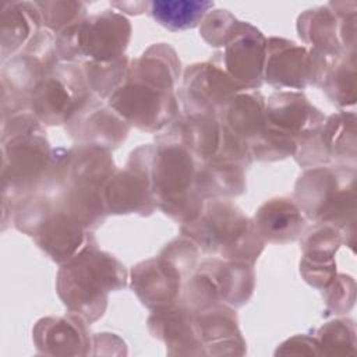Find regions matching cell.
<instances>
[{
	"label": "cell",
	"mask_w": 357,
	"mask_h": 357,
	"mask_svg": "<svg viewBox=\"0 0 357 357\" xmlns=\"http://www.w3.org/2000/svg\"><path fill=\"white\" fill-rule=\"evenodd\" d=\"M91 95L81 64L60 61L33 88L29 110L45 126H66Z\"/></svg>",
	"instance_id": "7c38bea8"
},
{
	"label": "cell",
	"mask_w": 357,
	"mask_h": 357,
	"mask_svg": "<svg viewBox=\"0 0 357 357\" xmlns=\"http://www.w3.org/2000/svg\"><path fill=\"white\" fill-rule=\"evenodd\" d=\"M116 170L117 167L110 151L95 145L75 144L68 148L64 184L70 183L105 188V184Z\"/></svg>",
	"instance_id": "f546056e"
},
{
	"label": "cell",
	"mask_w": 357,
	"mask_h": 357,
	"mask_svg": "<svg viewBox=\"0 0 357 357\" xmlns=\"http://www.w3.org/2000/svg\"><path fill=\"white\" fill-rule=\"evenodd\" d=\"M181 63L169 43H153L130 61L124 82L106 100L131 127L159 134L181 113Z\"/></svg>",
	"instance_id": "6da1fadb"
},
{
	"label": "cell",
	"mask_w": 357,
	"mask_h": 357,
	"mask_svg": "<svg viewBox=\"0 0 357 357\" xmlns=\"http://www.w3.org/2000/svg\"><path fill=\"white\" fill-rule=\"evenodd\" d=\"M250 151L252 160L278 162L296 155L297 141L266 126L265 131L250 144Z\"/></svg>",
	"instance_id": "d590c367"
},
{
	"label": "cell",
	"mask_w": 357,
	"mask_h": 357,
	"mask_svg": "<svg viewBox=\"0 0 357 357\" xmlns=\"http://www.w3.org/2000/svg\"><path fill=\"white\" fill-rule=\"evenodd\" d=\"M88 322L78 314L43 317L32 329V339L39 354L86 356L91 354L92 335Z\"/></svg>",
	"instance_id": "ffe728a7"
},
{
	"label": "cell",
	"mask_w": 357,
	"mask_h": 357,
	"mask_svg": "<svg viewBox=\"0 0 357 357\" xmlns=\"http://www.w3.org/2000/svg\"><path fill=\"white\" fill-rule=\"evenodd\" d=\"M266 126L290 135L297 144L318 130L325 114L300 91H278L266 99Z\"/></svg>",
	"instance_id": "44dd1931"
},
{
	"label": "cell",
	"mask_w": 357,
	"mask_h": 357,
	"mask_svg": "<svg viewBox=\"0 0 357 357\" xmlns=\"http://www.w3.org/2000/svg\"><path fill=\"white\" fill-rule=\"evenodd\" d=\"M199 248L180 234L167 243L156 257L141 261L130 271V287L142 305L151 311L176 304L184 282L195 271Z\"/></svg>",
	"instance_id": "52a82bcc"
},
{
	"label": "cell",
	"mask_w": 357,
	"mask_h": 357,
	"mask_svg": "<svg viewBox=\"0 0 357 357\" xmlns=\"http://www.w3.org/2000/svg\"><path fill=\"white\" fill-rule=\"evenodd\" d=\"M318 354L354 356L356 354V324L350 318H335L321 328L312 331Z\"/></svg>",
	"instance_id": "836d02e7"
},
{
	"label": "cell",
	"mask_w": 357,
	"mask_h": 357,
	"mask_svg": "<svg viewBox=\"0 0 357 357\" xmlns=\"http://www.w3.org/2000/svg\"><path fill=\"white\" fill-rule=\"evenodd\" d=\"M148 329L155 339L165 343L170 356H205L195 326V311L180 301L152 310Z\"/></svg>",
	"instance_id": "7402d4cb"
},
{
	"label": "cell",
	"mask_w": 357,
	"mask_h": 357,
	"mask_svg": "<svg viewBox=\"0 0 357 357\" xmlns=\"http://www.w3.org/2000/svg\"><path fill=\"white\" fill-rule=\"evenodd\" d=\"M254 265L219 257L204 258L184 282L178 301L192 311L215 304L245 305L254 294Z\"/></svg>",
	"instance_id": "30bf717a"
},
{
	"label": "cell",
	"mask_w": 357,
	"mask_h": 357,
	"mask_svg": "<svg viewBox=\"0 0 357 357\" xmlns=\"http://www.w3.org/2000/svg\"><path fill=\"white\" fill-rule=\"evenodd\" d=\"M300 238V273L307 284L322 291L337 275L335 255L344 244V234L332 225L314 223Z\"/></svg>",
	"instance_id": "d6986e66"
},
{
	"label": "cell",
	"mask_w": 357,
	"mask_h": 357,
	"mask_svg": "<svg viewBox=\"0 0 357 357\" xmlns=\"http://www.w3.org/2000/svg\"><path fill=\"white\" fill-rule=\"evenodd\" d=\"M255 226L266 243L287 244L301 237L307 218L289 197H275L265 201L254 213Z\"/></svg>",
	"instance_id": "d4e9b609"
},
{
	"label": "cell",
	"mask_w": 357,
	"mask_h": 357,
	"mask_svg": "<svg viewBox=\"0 0 357 357\" xmlns=\"http://www.w3.org/2000/svg\"><path fill=\"white\" fill-rule=\"evenodd\" d=\"M324 312L322 317H340L347 314L356 301V280L346 273H337L328 287L322 291Z\"/></svg>",
	"instance_id": "8d00e7d4"
},
{
	"label": "cell",
	"mask_w": 357,
	"mask_h": 357,
	"mask_svg": "<svg viewBox=\"0 0 357 357\" xmlns=\"http://www.w3.org/2000/svg\"><path fill=\"white\" fill-rule=\"evenodd\" d=\"M130 273L110 252L99 248L89 233L82 248L61 264L56 276V291L64 307L81 315L89 325L103 317L109 293L123 290Z\"/></svg>",
	"instance_id": "3957f363"
},
{
	"label": "cell",
	"mask_w": 357,
	"mask_h": 357,
	"mask_svg": "<svg viewBox=\"0 0 357 357\" xmlns=\"http://www.w3.org/2000/svg\"><path fill=\"white\" fill-rule=\"evenodd\" d=\"M42 20L35 1H7L0 10L1 64L17 54L40 31Z\"/></svg>",
	"instance_id": "f1b7e54d"
},
{
	"label": "cell",
	"mask_w": 357,
	"mask_h": 357,
	"mask_svg": "<svg viewBox=\"0 0 357 357\" xmlns=\"http://www.w3.org/2000/svg\"><path fill=\"white\" fill-rule=\"evenodd\" d=\"M35 6L39 11L42 26L54 36L86 17V4L84 1L46 0L35 1Z\"/></svg>",
	"instance_id": "e575fe53"
},
{
	"label": "cell",
	"mask_w": 357,
	"mask_h": 357,
	"mask_svg": "<svg viewBox=\"0 0 357 357\" xmlns=\"http://www.w3.org/2000/svg\"><path fill=\"white\" fill-rule=\"evenodd\" d=\"M155 138L170 139L185 146L198 163L213 158L220 148L222 127L215 114L181 113Z\"/></svg>",
	"instance_id": "cb8c5ba5"
},
{
	"label": "cell",
	"mask_w": 357,
	"mask_h": 357,
	"mask_svg": "<svg viewBox=\"0 0 357 357\" xmlns=\"http://www.w3.org/2000/svg\"><path fill=\"white\" fill-rule=\"evenodd\" d=\"M266 99L259 91L238 92L216 116L233 137L251 144L266 128Z\"/></svg>",
	"instance_id": "83f0119b"
},
{
	"label": "cell",
	"mask_w": 357,
	"mask_h": 357,
	"mask_svg": "<svg viewBox=\"0 0 357 357\" xmlns=\"http://www.w3.org/2000/svg\"><path fill=\"white\" fill-rule=\"evenodd\" d=\"M132 28L127 17L114 10L86 15L56 36L61 63H107L126 54Z\"/></svg>",
	"instance_id": "9c48e42d"
},
{
	"label": "cell",
	"mask_w": 357,
	"mask_h": 357,
	"mask_svg": "<svg viewBox=\"0 0 357 357\" xmlns=\"http://www.w3.org/2000/svg\"><path fill=\"white\" fill-rule=\"evenodd\" d=\"M13 225L59 265L73 258L82 248L89 233H93L60 208L53 197L39 192L17 208Z\"/></svg>",
	"instance_id": "ba28073f"
},
{
	"label": "cell",
	"mask_w": 357,
	"mask_h": 357,
	"mask_svg": "<svg viewBox=\"0 0 357 357\" xmlns=\"http://www.w3.org/2000/svg\"><path fill=\"white\" fill-rule=\"evenodd\" d=\"M328 6L337 14L342 25V39L347 53H356V21H357V3L350 1H329Z\"/></svg>",
	"instance_id": "f35d334b"
},
{
	"label": "cell",
	"mask_w": 357,
	"mask_h": 357,
	"mask_svg": "<svg viewBox=\"0 0 357 357\" xmlns=\"http://www.w3.org/2000/svg\"><path fill=\"white\" fill-rule=\"evenodd\" d=\"M155 144L131 151L123 169H117L103 188L109 215L151 216L156 209L152 188V159Z\"/></svg>",
	"instance_id": "4fadbf2b"
},
{
	"label": "cell",
	"mask_w": 357,
	"mask_h": 357,
	"mask_svg": "<svg viewBox=\"0 0 357 357\" xmlns=\"http://www.w3.org/2000/svg\"><path fill=\"white\" fill-rule=\"evenodd\" d=\"M241 20L229 10L212 8L199 24V35L211 47H225L236 33Z\"/></svg>",
	"instance_id": "74e56055"
},
{
	"label": "cell",
	"mask_w": 357,
	"mask_h": 357,
	"mask_svg": "<svg viewBox=\"0 0 357 357\" xmlns=\"http://www.w3.org/2000/svg\"><path fill=\"white\" fill-rule=\"evenodd\" d=\"M296 29L304 46L311 47L326 57L332 59L350 54L343 45L340 20L328 4L303 11L297 17Z\"/></svg>",
	"instance_id": "4316f807"
},
{
	"label": "cell",
	"mask_w": 357,
	"mask_h": 357,
	"mask_svg": "<svg viewBox=\"0 0 357 357\" xmlns=\"http://www.w3.org/2000/svg\"><path fill=\"white\" fill-rule=\"evenodd\" d=\"M331 57L296 42L271 36L266 43L264 82L282 89L319 86Z\"/></svg>",
	"instance_id": "5bb4252c"
},
{
	"label": "cell",
	"mask_w": 357,
	"mask_h": 357,
	"mask_svg": "<svg viewBox=\"0 0 357 357\" xmlns=\"http://www.w3.org/2000/svg\"><path fill=\"white\" fill-rule=\"evenodd\" d=\"M244 89L211 60L184 68L177 91L184 114H218Z\"/></svg>",
	"instance_id": "2e32d148"
},
{
	"label": "cell",
	"mask_w": 357,
	"mask_h": 357,
	"mask_svg": "<svg viewBox=\"0 0 357 357\" xmlns=\"http://www.w3.org/2000/svg\"><path fill=\"white\" fill-rule=\"evenodd\" d=\"M276 354L284 356H315L318 354V344L314 333H300L287 339L278 347Z\"/></svg>",
	"instance_id": "ab89813d"
},
{
	"label": "cell",
	"mask_w": 357,
	"mask_h": 357,
	"mask_svg": "<svg viewBox=\"0 0 357 357\" xmlns=\"http://www.w3.org/2000/svg\"><path fill=\"white\" fill-rule=\"evenodd\" d=\"M112 7L117 8L120 14L126 13L130 15H138L142 13H146L148 1H113L110 3Z\"/></svg>",
	"instance_id": "60d3db41"
},
{
	"label": "cell",
	"mask_w": 357,
	"mask_h": 357,
	"mask_svg": "<svg viewBox=\"0 0 357 357\" xmlns=\"http://www.w3.org/2000/svg\"><path fill=\"white\" fill-rule=\"evenodd\" d=\"M180 233L194 241L199 251L231 261L254 265L266 241L252 218L230 199H208L202 213L180 226Z\"/></svg>",
	"instance_id": "5b68a950"
},
{
	"label": "cell",
	"mask_w": 357,
	"mask_h": 357,
	"mask_svg": "<svg viewBox=\"0 0 357 357\" xmlns=\"http://www.w3.org/2000/svg\"><path fill=\"white\" fill-rule=\"evenodd\" d=\"M268 38L252 24L241 21L222 52L209 60L222 67L244 91H258L264 84Z\"/></svg>",
	"instance_id": "e0dca14e"
},
{
	"label": "cell",
	"mask_w": 357,
	"mask_h": 357,
	"mask_svg": "<svg viewBox=\"0 0 357 357\" xmlns=\"http://www.w3.org/2000/svg\"><path fill=\"white\" fill-rule=\"evenodd\" d=\"M247 166L234 159L215 155L198 163L195 190L205 201L240 197L247 190Z\"/></svg>",
	"instance_id": "484cf974"
},
{
	"label": "cell",
	"mask_w": 357,
	"mask_h": 357,
	"mask_svg": "<svg viewBox=\"0 0 357 357\" xmlns=\"http://www.w3.org/2000/svg\"><path fill=\"white\" fill-rule=\"evenodd\" d=\"M319 88L337 107L353 106L357 99L356 54L332 57Z\"/></svg>",
	"instance_id": "1f68e13d"
},
{
	"label": "cell",
	"mask_w": 357,
	"mask_h": 357,
	"mask_svg": "<svg viewBox=\"0 0 357 357\" xmlns=\"http://www.w3.org/2000/svg\"><path fill=\"white\" fill-rule=\"evenodd\" d=\"M198 162L181 144L155 138L152 188L158 209L180 225L195 220L205 199L195 190Z\"/></svg>",
	"instance_id": "8992f818"
},
{
	"label": "cell",
	"mask_w": 357,
	"mask_h": 357,
	"mask_svg": "<svg viewBox=\"0 0 357 357\" xmlns=\"http://www.w3.org/2000/svg\"><path fill=\"white\" fill-rule=\"evenodd\" d=\"M60 63L56 36L42 28L1 68V117L29 110L36 84Z\"/></svg>",
	"instance_id": "8fae6325"
},
{
	"label": "cell",
	"mask_w": 357,
	"mask_h": 357,
	"mask_svg": "<svg viewBox=\"0 0 357 357\" xmlns=\"http://www.w3.org/2000/svg\"><path fill=\"white\" fill-rule=\"evenodd\" d=\"M215 7L209 0H151L146 13L170 32L199 26L204 17Z\"/></svg>",
	"instance_id": "4dcf8cb0"
},
{
	"label": "cell",
	"mask_w": 357,
	"mask_h": 357,
	"mask_svg": "<svg viewBox=\"0 0 357 357\" xmlns=\"http://www.w3.org/2000/svg\"><path fill=\"white\" fill-rule=\"evenodd\" d=\"M356 167H307L294 184L293 199L312 223L332 225L344 234V244L354 250Z\"/></svg>",
	"instance_id": "277c9868"
},
{
	"label": "cell",
	"mask_w": 357,
	"mask_h": 357,
	"mask_svg": "<svg viewBox=\"0 0 357 357\" xmlns=\"http://www.w3.org/2000/svg\"><path fill=\"white\" fill-rule=\"evenodd\" d=\"M195 326L205 356H244L245 340L238 328L236 310L215 304L195 311Z\"/></svg>",
	"instance_id": "603a6c76"
},
{
	"label": "cell",
	"mask_w": 357,
	"mask_h": 357,
	"mask_svg": "<svg viewBox=\"0 0 357 357\" xmlns=\"http://www.w3.org/2000/svg\"><path fill=\"white\" fill-rule=\"evenodd\" d=\"M66 130L75 144H86L113 151L127 138L131 126L96 95L78 109L68 120Z\"/></svg>",
	"instance_id": "ac0fdd59"
},
{
	"label": "cell",
	"mask_w": 357,
	"mask_h": 357,
	"mask_svg": "<svg viewBox=\"0 0 357 357\" xmlns=\"http://www.w3.org/2000/svg\"><path fill=\"white\" fill-rule=\"evenodd\" d=\"M294 160L304 169L315 166H354L357 160V117L339 110L311 135L297 144Z\"/></svg>",
	"instance_id": "9a60e30c"
},
{
	"label": "cell",
	"mask_w": 357,
	"mask_h": 357,
	"mask_svg": "<svg viewBox=\"0 0 357 357\" xmlns=\"http://www.w3.org/2000/svg\"><path fill=\"white\" fill-rule=\"evenodd\" d=\"M130 59L127 54L107 61V63H96V61H85L81 64L86 84L93 95L98 98L107 100L114 91L124 82Z\"/></svg>",
	"instance_id": "d6a6232c"
},
{
	"label": "cell",
	"mask_w": 357,
	"mask_h": 357,
	"mask_svg": "<svg viewBox=\"0 0 357 357\" xmlns=\"http://www.w3.org/2000/svg\"><path fill=\"white\" fill-rule=\"evenodd\" d=\"M53 148L45 124L22 110L1 117V230L17 208L39 192Z\"/></svg>",
	"instance_id": "7a4b0ae2"
}]
</instances>
